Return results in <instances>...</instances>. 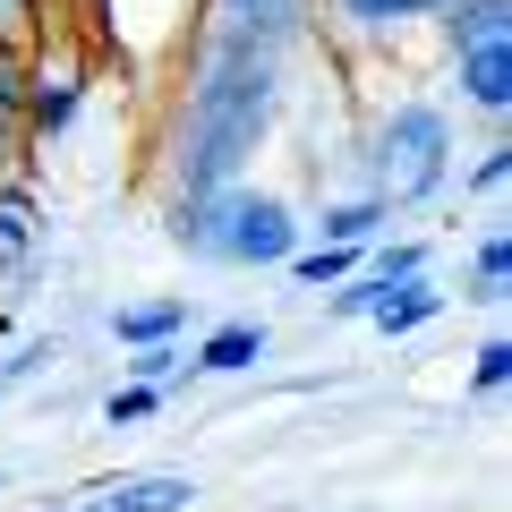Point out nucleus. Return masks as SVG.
<instances>
[{"label":"nucleus","instance_id":"obj_1","mask_svg":"<svg viewBox=\"0 0 512 512\" xmlns=\"http://www.w3.org/2000/svg\"><path fill=\"white\" fill-rule=\"evenodd\" d=\"M265 120H274V43L214 35V52L197 60V86H188L180 137H171V197L231 188L265 137Z\"/></svg>","mask_w":512,"mask_h":512},{"label":"nucleus","instance_id":"obj_2","mask_svg":"<svg viewBox=\"0 0 512 512\" xmlns=\"http://www.w3.org/2000/svg\"><path fill=\"white\" fill-rule=\"evenodd\" d=\"M163 231L188 256H214V265H282L299 248V214L274 188H205V197H171Z\"/></svg>","mask_w":512,"mask_h":512},{"label":"nucleus","instance_id":"obj_3","mask_svg":"<svg viewBox=\"0 0 512 512\" xmlns=\"http://www.w3.org/2000/svg\"><path fill=\"white\" fill-rule=\"evenodd\" d=\"M453 180V120L436 103H393L367 128V197H384L393 214L427 205Z\"/></svg>","mask_w":512,"mask_h":512},{"label":"nucleus","instance_id":"obj_4","mask_svg":"<svg viewBox=\"0 0 512 512\" xmlns=\"http://www.w3.org/2000/svg\"><path fill=\"white\" fill-rule=\"evenodd\" d=\"M86 77H94V52L69 43V35H43L35 52H26V146L69 137L77 103H86Z\"/></svg>","mask_w":512,"mask_h":512},{"label":"nucleus","instance_id":"obj_5","mask_svg":"<svg viewBox=\"0 0 512 512\" xmlns=\"http://www.w3.org/2000/svg\"><path fill=\"white\" fill-rule=\"evenodd\" d=\"M453 86L470 111H487V120H504L512 111V35H478L453 52Z\"/></svg>","mask_w":512,"mask_h":512},{"label":"nucleus","instance_id":"obj_6","mask_svg":"<svg viewBox=\"0 0 512 512\" xmlns=\"http://www.w3.org/2000/svg\"><path fill=\"white\" fill-rule=\"evenodd\" d=\"M444 299H453V291H444L436 274H402V282H384V291H376L367 325H376L384 342H402V333H427V325H436V316H444Z\"/></svg>","mask_w":512,"mask_h":512},{"label":"nucleus","instance_id":"obj_7","mask_svg":"<svg viewBox=\"0 0 512 512\" xmlns=\"http://www.w3.org/2000/svg\"><path fill=\"white\" fill-rule=\"evenodd\" d=\"M197 504V478L188 470H146V478H111V487H94L77 512H188Z\"/></svg>","mask_w":512,"mask_h":512},{"label":"nucleus","instance_id":"obj_8","mask_svg":"<svg viewBox=\"0 0 512 512\" xmlns=\"http://www.w3.org/2000/svg\"><path fill=\"white\" fill-rule=\"evenodd\" d=\"M444 0H333V26H342L350 43H393L402 26L436 18Z\"/></svg>","mask_w":512,"mask_h":512},{"label":"nucleus","instance_id":"obj_9","mask_svg":"<svg viewBox=\"0 0 512 512\" xmlns=\"http://www.w3.org/2000/svg\"><path fill=\"white\" fill-rule=\"evenodd\" d=\"M265 350H274V333L256 325V316H231V325H214L197 342V359H188V367H197V376H248Z\"/></svg>","mask_w":512,"mask_h":512},{"label":"nucleus","instance_id":"obj_10","mask_svg":"<svg viewBox=\"0 0 512 512\" xmlns=\"http://www.w3.org/2000/svg\"><path fill=\"white\" fill-rule=\"evenodd\" d=\"M26 154V52H0V180H18Z\"/></svg>","mask_w":512,"mask_h":512},{"label":"nucleus","instance_id":"obj_11","mask_svg":"<svg viewBox=\"0 0 512 512\" xmlns=\"http://www.w3.org/2000/svg\"><path fill=\"white\" fill-rule=\"evenodd\" d=\"M393 222V205L384 197H342L316 214V239H333V248H376V231Z\"/></svg>","mask_w":512,"mask_h":512},{"label":"nucleus","instance_id":"obj_12","mask_svg":"<svg viewBox=\"0 0 512 512\" xmlns=\"http://www.w3.org/2000/svg\"><path fill=\"white\" fill-rule=\"evenodd\" d=\"M180 325H188V299H128V308H111V333L128 350L137 342H180Z\"/></svg>","mask_w":512,"mask_h":512},{"label":"nucleus","instance_id":"obj_13","mask_svg":"<svg viewBox=\"0 0 512 512\" xmlns=\"http://www.w3.org/2000/svg\"><path fill=\"white\" fill-rule=\"evenodd\" d=\"M35 239H43L35 188H26V180H0V265H9V256H26Z\"/></svg>","mask_w":512,"mask_h":512},{"label":"nucleus","instance_id":"obj_14","mask_svg":"<svg viewBox=\"0 0 512 512\" xmlns=\"http://www.w3.org/2000/svg\"><path fill=\"white\" fill-rule=\"evenodd\" d=\"M504 282H512V239L487 231V239L470 248V299H478V308H495V299H504Z\"/></svg>","mask_w":512,"mask_h":512},{"label":"nucleus","instance_id":"obj_15","mask_svg":"<svg viewBox=\"0 0 512 512\" xmlns=\"http://www.w3.org/2000/svg\"><path fill=\"white\" fill-rule=\"evenodd\" d=\"M120 367H128V384H154V393H171V384L188 376V350H180V342H137Z\"/></svg>","mask_w":512,"mask_h":512},{"label":"nucleus","instance_id":"obj_16","mask_svg":"<svg viewBox=\"0 0 512 512\" xmlns=\"http://www.w3.org/2000/svg\"><path fill=\"white\" fill-rule=\"evenodd\" d=\"M52 35V0H0V52H35Z\"/></svg>","mask_w":512,"mask_h":512},{"label":"nucleus","instance_id":"obj_17","mask_svg":"<svg viewBox=\"0 0 512 512\" xmlns=\"http://www.w3.org/2000/svg\"><path fill=\"white\" fill-rule=\"evenodd\" d=\"M504 384H512V342L487 333V342L470 350V393H504Z\"/></svg>","mask_w":512,"mask_h":512},{"label":"nucleus","instance_id":"obj_18","mask_svg":"<svg viewBox=\"0 0 512 512\" xmlns=\"http://www.w3.org/2000/svg\"><path fill=\"white\" fill-rule=\"evenodd\" d=\"M367 274H376V282L427 274V239H384V248H367Z\"/></svg>","mask_w":512,"mask_h":512},{"label":"nucleus","instance_id":"obj_19","mask_svg":"<svg viewBox=\"0 0 512 512\" xmlns=\"http://www.w3.org/2000/svg\"><path fill=\"white\" fill-rule=\"evenodd\" d=\"M154 410H163V393H154V384H120V393L103 402V427H146Z\"/></svg>","mask_w":512,"mask_h":512},{"label":"nucleus","instance_id":"obj_20","mask_svg":"<svg viewBox=\"0 0 512 512\" xmlns=\"http://www.w3.org/2000/svg\"><path fill=\"white\" fill-rule=\"evenodd\" d=\"M504 180H512V146H487L470 163V197H504Z\"/></svg>","mask_w":512,"mask_h":512},{"label":"nucleus","instance_id":"obj_21","mask_svg":"<svg viewBox=\"0 0 512 512\" xmlns=\"http://www.w3.org/2000/svg\"><path fill=\"white\" fill-rule=\"evenodd\" d=\"M52 359H60V342H26L18 359L0 367V384H18V376H43V367H52Z\"/></svg>","mask_w":512,"mask_h":512},{"label":"nucleus","instance_id":"obj_22","mask_svg":"<svg viewBox=\"0 0 512 512\" xmlns=\"http://www.w3.org/2000/svg\"><path fill=\"white\" fill-rule=\"evenodd\" d=\"M43 512H77V504H43Z\"/></svg>","mask_w":512,"mask_h":512}]
</instances>
